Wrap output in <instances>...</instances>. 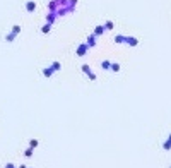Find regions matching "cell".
Instances as JSON below:
<instances>
[{"instance_id":"4","label":"cell","mask_w":171,"mask_h":168,"mask_svg":"<svg viewBox=\"0 0 171 168\" xmlns=\"http://www.w3.org/2000/svg\"><path fill=\"white\" fill-rule=\"evenodd\" d=\"M24 154H26V156H31V154H33V151H31V149H26V153H24Z\"/></svg>"},{"instance_id":"5","label":"cell","mask_w":171,"mask_h":168,"mask_svg":"<svg viewBox=\"0 0 171 168\" xmlns=\"http://www.w3.org/2000/svg\"><path fill=\"white\" fill-rule=\"evenodd\" d=\"M7 168H16V167H14V165H10V163H9V165H7Z\"/></svg>"},{"instance_id":"1","label":"cell","mask_w":171,"mask_h":168,"mask_svg":"<svg viewBox=\"0 0 171 168\" xmlns=\"http://www.w3.org/2000/svg\"><path fill=\"white\" fill-rule=\"evenodd\" d=\"M164 148H166V149H170V148H171V136H170V141H168V142H164Z\"/></svg>"},{"instance_id":"2","label":"cell","mask_w":171,"mask_h":168,"mask_svg":"<svg viewBox=\"0 0 171 168\" xmlns=\"http://www.w3.org/2000/svg\"><path fill=\"white\" fill-rule=\"evenodd\" d=\"M27 9H29V10H33V9H34V3H33V2H31V3H27Z\"/></svg>"},{"instance_id":"3","label":"cell","mask_w":171,"mask_h":168,"mask_svg":"<svg viewBox=\"0 0 171 168\" xmlns=\"http://www.w3.org/2000/svg\"><path fill=\"white\" fill-rule=\"evenodd\" d=\"M38 146V141H31V148H36Z\"/></svg>"}]
</instances>
